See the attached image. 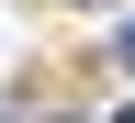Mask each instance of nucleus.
<instances>
[{
	"label": "nucleus",
	"instance_id": "nucleus-1",
	"mask_svg": "<svg viewBox=\"0 0 135 123\" xmlns=\"http://www.w3.org/2000/svg\"><path fill=\"white\" fill-rule=\"evenodd\" d=\"M113 56H124V67H135V23H124V34H113Z\"/></svg>",
	"mask_w": 135,
	"mask_h": 123
},
{
	"label": "nucleus",
	"instance_id": "nucleus-2",
	"mask_svg": "<svg viewBox=\"0 0 135 123\" xmlns=\"http://www.w3.org/2000/svg\"><path fill=\"white\" fill-rule=\"evenodd\" d=\"M113 123H135V101H124V112H113Z\"/></svg>",
	"mask_w": 135,
	"mask_h": 123
}]
</instances>
